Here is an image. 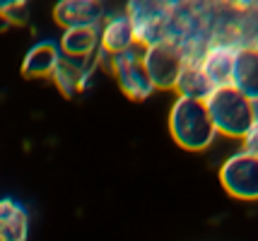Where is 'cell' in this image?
Wrapping results in <instances>:
<instances>
[{
    "label": "cell",
    "mask_w": 258,
    "mask_h": 241,
    "mask_svg": "<svg viewBox=\"0 0 258 241\" xmlns=\"http://www.w3.org/2000/svg\"><path fill=\"white\" fill-rule=\"evenodd\" d=\"M113 65V75H116V82L121 87V92L133 99V102H145L150 94L155 92L152 82L147 77L145 68H143V51H128V53H121V56H113L111 60Z\"/></svg>",
    "instance_id": "6"
},
{
    "label": "cell",
    "mask_w": 258,
    "mask_h": 241,
    "mask_svg": "<svg viewBox=\"0 0 258 241\" xmlns=\"http://www.w3.org/2000/svg\"><path fill=\"white\" fill-rule=\"evenodd\" d=\"M232 87L239 94H244L251 104H258V48H236Z\"/></svg>",
    "instance_id": "8"
},
{
    "label": "cell",
    "mask_w": 258,
    "mask_h": 241,
    "mask_svg": "<svg viewBox=\"0 0 258 241\" xmlns=\"http://www.w3.org/2000/svg\"><path fill=\"white\" fill-rule=\"evenodd\" d=\"M99 46V29L97 27H73L60 36V51L70 60L90 58Z\"/></svg>",
    "instance_id": "13"
},
{
    "label": "cell",
    "mask_w": 258,
    "mask_h": 241,
    "mask_svg": "<svg viewBox=\"0 0 258 241\" xmlns=\"http://www.w3.org/2000/svg\"><path fill=\"white\" fill-rule=\"evenodd\" d=\"M169 133L179 147L188 149V152L208 149L217 135L213 121L208 116L205 102H196V99H186V97H176V102L171 104Z\"/></svg>",
    "instance_id": "2"
},
{
    "label": "cell",
    "mask_w": 258,
    "mask_h": 241,
    "mask_svg": "<svg viewBox=\"0 0 258 241\" xmlns=\"http://www.w3.org/2000/svg\"><path fill=\"white\" fill-rule=\"evenodd\" d=\"M244 152L258 157V116H256V123L251 126V130H248L246 138H244Z\"/></svg>",
    "instance_id": "16"
},
{
    "label": "cell",
    "mask_w": 258,
    "mask_h": 241,
    "mask_svg": "<svg viewBox=\"0 0 258 241\" xmlns=\"http://www.w3.org/2000/svg\"><path fill=\"white\" fill-rule=\"evenodd\" d=\"M51 77L58 82V87H60V90H63L68 97L78 92L80 82H85V77H82V72H80L78 65H73L70 60H63V58H60V63H58L56 72H53Z\"/></svg>",
    "instance_id": "15"
},
{
    "label": "cell",
    "mask_w": 258,
    "mask_h": 241,
    "mask_svg": "<svg viewBox=\"0 0 258 241\" xmlns=\"http://www.w3.org/2000/svg\"><path fill=\"white\" fill-rule=\"evenodd\" d=\"M205 109H208V116L213 121L215 133L234 140L246 138V133L256 123L258 116L256 104H251L244 94L236 92L232 85L213 90V94L205 99Z\"/></svg>",
    "instance_id": "1"
},
{
    "label": "cell",
    "mask_w": 258,
    "mask_h": 241,
    "mask_svg": "<svg viewBox=\"0 0 258 241\" xmlns=\"http://www.w3.org/2000/svg\"><path fill=\"white\" fill-rule=\"evenodd\" d=\"M101 15H104V8L99 3H90V0H66V3H58L53 10V17L63 29L97 27Z\"/></svg>",
    "instance_id": "9"
},
{
    "label": "cell",
    "mask_w": 258,
    "mask_h": 241,
    "mask_svg": "<svg viewBox=\"0 0 258 241\" xmlns=\"http://www.w3.org/2000/svg\"><path fill=\"white\" fill-rule=\"evenodd\" d=\"M99 46L109 53V56H121L135 48V36H133V27L128 15H116L111 20H106V24L101 27L99 32Z\"/></svg>",
    "instance_id": "10"
},
{
    "label": "cell",
    "mask_w": 258,
    "mask_h": 241,
    "mask_svg": "<svg viewBox=\"0 0 258 241\" xmlns=\"http://www.w3.org/2000/svg\"><path fill=\"white\" fill-rule=\"evenodd\" d=\"M29 212L15 198L0 200V241H27Z\"/></svg>",
    "instance_id": "11"
},
{
    "label": "cell",
    "mask_w": 258,
    "mask_h": 241,
    "mask_svg": "<svg viewBox=\"0 0 258 241\" xmlns=\"http://www.w3.org/2000/svg\"><path fill=\"white\" fill-rule=\"evenodd\" d=\"M60 63V48L51 41L36 44L27 51L22 60V75L24 77H51Z\"/></svg>",
    "instance_id": "12"
},
{
    "label": "cell",
    "mask_w": 258,
    "mask_h": 241,
    "mask_svg": "<svg viewBox=\"0 0 258 241\" xmlns=\"http://www.w3.org/2000/svg\"><path fill=\"white\" fill-rule=\"evenodd\" d=\"M234 58H236V46H232V44H213V46H208L203 51L198 68L203 70L208 82L213 85V90L232 85Z\"/></svg>",
    "instance_id": "7"
},
{
    "label": "cell",
    "mask_w": 258,
    "mask_h": 241,
    "mask_svg": "<svg viewBox=\"0 0 258 241\" xmlns=\"http://www.w3.org/2000/svg\"><path fill=\"white\" fill-rule=\"evenodd\" d=\"M128 20L133 27L135 46H155L159 41H167V10L159 3H131L128 5Z\"/></svg>",
    "instance_id": "5"
},
{
    "label": "cell",
    "mask_w": 258,
    "mask_h": 241,
    "mask_svg": "<svg viewBox=\"0 0 258 241\" xmlns=\"http://www.w3.org/2000/svg\"><path fill=\"white\" fill-rule=\"evenodd\" d=\"M220 184L236 200H258V157L236 152L220 167Z\"/></svg>",
    "instance_id": "4"
},
{
    "label": "cell",
    "mask_w": 258,
    "mask_h": 241,
    "mask_svg": "<svg viewBox=\"0 0 258 241\" xmlns=\"http://www.w3.org/2000/svg\"><path fill=\"white\" fill-rule=\"evenodd\" d=\"M183 65L186 58L171 41H159L155 46L143 48V68L155 90H174Z\"/></svg>",
    "instance_id": "3"
},
{
    "label": "cell",
    "mask_w": 258,
    "mask_h": 241,
    "mask_svg": "<svg viewBox=\"0 0 258 241\" xmlns=\"http://www.w3.org/2000/svg\"><path fill=\"white\" fill-rule=\"evenodd\" d=\"M174 90H176L179 97L196 99V102H205V99L213 94V85H210L208 77L203 75V70L198 68V63H186Z\"/></svg>",
    "instance_id": "14"
}]
</instances>
